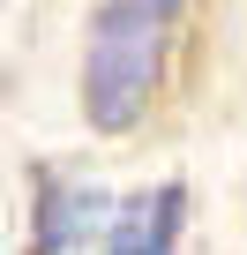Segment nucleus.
Wrapping results in <instances>:
<instances>
[{"mask_svg":"<svg viewBox=\"0 0 247 255\" xmlns=\"http://www.w3.org/2000/svg\"><path fill=\"white\" fill-rule=\"evenodd\" d=\"M187 0H97L82 45V113L97 135H128L165 90V60Z\"/></svg>","mask_w":247,"mask_h":255,"instance_id":"obj_1","label":"nucleus"},{"mask_svg":"<svg viewBox=\"0 0 247 255\" xmlns=\"http://www.w3.org/2000/svg\"><path fill=\"white\" fill-rule=\"evenodd\" d=\"M180 218H187V188L158 180L105 218V255H180Z\"/></svg>","mask_w":247,"mask_h":255,"instance_id":"obj_2","label":"nucleus"},{"mask_svg":"<svg viewBox=\"0 0 247 255\" xmlns=\"http://www.w3.org/2000/svg\"><path fill=\"white\" fill-rule=\"evenodd\" d=\"M97 210H105V195H97V188L45 173V180H38V240H30V248H38V255H75V248L90 240Z\"/></svg>","mask_w":247,"mask_h":255,"instance_id":"obj_3","label":"nucleus"}]
</instances>
